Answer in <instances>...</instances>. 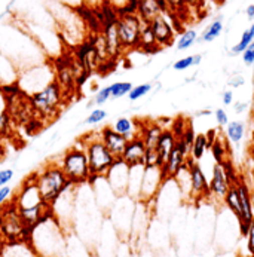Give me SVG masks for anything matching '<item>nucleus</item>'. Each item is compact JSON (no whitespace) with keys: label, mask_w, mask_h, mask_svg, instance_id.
I'll use <instances>...</instances> for the list:
<instances>
[{"label":"nucleus","mask_w":254,"mask_h":257,"mask_svg":"<svg viewBox=\"0 0 254 257\" xmlns=\"http://www.w3.org/2000/svg\"><path fill=\"white\" fill-rule=\"evenodd\" d=\"M0 54L20 72L48 61L46 54L24 27L18 24H0Z\"/></svg>","instance_id":"nucleus-1"},{"label":"nucleus","mask_w":254,"mask_h":257,"mask_svg":"<svg viewBox=\"0 0 254 257\" xmlns=\"http://www.w3.org/2000/svg\"><path fill=\"white\" fill-rule=\"evenodd\" d=\"M66 242L67 233L52 213L35 227L29 248L39 257H64Z\"/></svg>","instance_id":"nucleus-2"},{"label":"nucleus","mask_w":254,"mask_h":257,"mask_svg":"<svg viewBox=\"0 0 254 257\" xmlns=\"http://www.w3.org/2000/svg\"><path fill=\"white\" fill-rule=\"evenodd\" d=\"M67 98L69 97L57 80H52L40 91L29 95L30 106L42 122H46L48 119H55Z\"/></svg>","instance_id":"nucleus-3"},{"label":"nucleus","mask_w":254,"mask_h":257,"mask_svg":"<svg viewBox=\"0 0 254 257\" xmlns=\"http://www.w3.org/2000/svg\"><path fill=\"white\" fill-rule=\"evenodd\" d=\"M32 176H33V180L36 183L42 199L48 205H52L57 201V198L72 186L69 179L66 177L64 171L61 170L60 164H55V162L43 165L39 171Z\"/></svg>","instance_id":"nucleus-4"},{"label":"nucleus","mask_w":254,"mask_h":257,"mask_svg":"<svg viewBox=\"0 0 254 257\" xmlns=\"http://www.w3.org/2000/svg\"><path fill=\"white\" fill-rule=\"evenodd\" d=\"M82 146L85 147L91 177H106L109 170L113 167V164L117 161L104 143L101 142L98 134H88L82 137Z\"/></svg>","instance_id":"nucleus-5"},{"label":"nucleus","mask_w":254,"mask_h":257,"mask_svg":"<svg viewBox=\"0 0 254 257\" xmlns=\"http://www.w3.org/2000/svg\"><path fill=\"white\" fill-rule=\"evenodd\" d=\"M58 164L72 184L80 186V184L89 183L91 170H89L88 156L83 146H73L67 149L63 153Z\"/></svg>","instance_id":"nucleus-6"},{"label":"nucleus","mask_w":254,"mask_h":257,"mask_svg":"<svg viewBox=\"0 0 254 257\" xmlns=\"http://www.w3.org/2000/svg\"><path fill=\"white\" fill-rule=\"evenodd\" d=\"M26 224L20 216V211L12 201H6L0 207V232L8 245L23 244Z\"/></svg>","instance_id":"nucleus-7"},{"label":"nucleus","mask_w":254,"mask_h":257,"mask_svg":"<svg viewBox=\"0 0 254 257\" xmlns=\"http://www.w3.org/2000/svg\"><path fill=\"white\" fill-rule=\"evenodd\" d=\"M52 80H55V74H54V69H52V64L49 60L20 72L18 79H17L20 88L27 95L40 91L42 88H45Z\"/></svg>","instance_id":"nucleus-8"},{"label":"nucleus","mask_w":254,"mask_h":257,"mask_svg":"<svg viewBox=\"0 0 254 257\" xmlns=\"http://www.w3.org/2000/svg\"><path fill=\"white\" fill-rule=\"evenodd\" d=\"M143 24L145 23L137 15V12L119 14L116 21V30L125 54L130 51H137Z\"/></svg>","instance_id":"nucleus-9"},{"label":"nucleus","mask_w":254,"mask_h":257,"mask_svg":"<svg viewBox=\"0 0 254 257\" xmlns=\"http://www.w3.org/2000/svg\"><path fill=\"white\" fill-rule=\"evenodd\" d=\"M136 205H137V201H134L128 195H123V196L116 198L114 204L109 210V220L116 229V232L119 233V238L131 233Z\"/></svg>","instance_id":"nucleus-10"},{"label":"nucleus","mask_w":254,"mask_h":257,"mask_svg":"<svg viewBox=\"0 0 254 257\" xmlns=\"http://www.w3.org/2000/svg\"><path fill=\"white\" fill-rule=\"evenodd\" d=\"M235 186L238 189L239 201H241V219L238 220V223H239V233H241V236H247L251 224L254 223L253 198H251L248 186L244 183L242 180L238 179L235 182Z\"/></svg>","instance_id":"nucleus-11"},{"label":"nucleus","mask_w":254,"mask_h":257,"mask_svg":"<svg viewBox=\"0 0 254 257\" xmlns=\"http://www.w3.org/2000/svg\"><path fill=\"white\" fill-rule=\"evenodd\" d=\"M162 183H164V177H162V171L159 167H145L139 201L145 204L153 202L156 199V195Z\"/></svg>","instance_id":"nucleus-12"},{"label":"nucleus","mask_w":254,"mask_h":257,"mask_svg":"<svg viewBox=\"0 0 254 257\" xmlns=\"http://www.w3.org/2000/svg\"><path fill=\"white\" fill-rule=\"evenodd\" d=\"M187 167H189V174H190V196L195 201L210 198V190H208V180L198 164V161H193L192 158L187 159Z\"/></svg>","instance_id":"nucleus-13"},{"label":"nucleus","mask_w":254,"mask_h":257,"mask_svg":"<svg viewBox=\"0 0 254 257\" xmlns=\"http://www.w3.org/2000/svg\"><path fill=\"white\" fill-rule=\"evenodd\" d=\"M152 33L156 39L158 45L162 48H168L176 42V29L173 27L171 21L168 20L167 14H161L149 23Z\"/></svg>","instance_id":"nucleus-14"},{"label":"nucleus","mask_w":254,"mask_h":257,"mask_svg":"<svg viewBox=\"0 0 254 257\" xmlns=\"http://www.w3.org/2000/svg\"><path fill=\"white\" fill-rule=\"evenodd\" d=\"M128 177H130V167L123 164L120 159H117L113 167L109 170L106 179L109 182L110 187L113 189L116 196H123L126 195L128 189Z\"/></svg>","instance_id":"nucleus-15"},{"label":"nucleus","mask_w":254,"mask_h":257,"mask_svg":"<svg viewBox=\"0 0 254 257\" xmlns=\"http://www.w3.org/2000/svg\"><path fill=\"white\" fill-rule=\"evenodd\" d=\"M145 155H146V145L142 140L140 136L133 137L128 140L126 147L120 156V161L126 164L130 168L137 167V165H145Z\"/></svg>","instance_id":"nucleus-16"},{"label":"nucleus","mask_w":254,"mask_h":257,"mask_svg":"<svg viewBox=\"0 0 254 257\" xmlns=\"http://www.w3.org/2000/svg\"><path fill=\"white\" fill-rule=\"evenodd\" d=\"M98 136L101 139V142L104 143V146L107 147L110 150V153L116 158V159H120L126 143H128V139L123 137L122 134L116 133L113 130V126H104L98 131Z\"/></svg>","instance_id":"nucleus-17"},{"label":"nucleus","mask_w":254,"mask_h":257,"mask_svg":"<svg viewBox=\"0 0 254 257\" xmlns=\"http://www.w3.org/2000/svg\"><path fill=\"white\" fill-rule=\"evenodd\" d=\"M229 187H230V183H229V180L226 177V173L223 170V165L221 164H216L213 167V176H211V180L208 183L210 196L223 201V198L227 193Z\"/></svg>","instance_id":"nucleus-18"},{"label":"nucleus","mask_w":254,"mask_h":257,"mask_svg":"<svg viewBox=\"0 0 254 257\" xmlns=\"http://www.w3.org/2000/svg\"><path fill=\"white\" fill-rule=\"evenodd\" d=\"M177 143V136L174 134V131L171 128H167L162 131L159 140H158V145H156V153H158V164H159V168H162V165L167 162L168 156L171 155L173 149Z\"/></svg>","instance_id":"nucleus-19"},{"label":"nucleus","mask_w":254,"mask_h":257,"mask_svg":"<svg viewBox=\"0 0 254 257\" xmlns=\"http://www.w3.org/2000/svg\"><path fill=\"white\" fill-rule=\"evenodd\" d=\"M139 125H140L139 136L145 142L146 149H156L158 140H159V137L165 128H162L156 122H145V123H139Z\"/></svg>","instance_id":"nucleus-20"},{"label":"nucleus","mask_w":254,"mask_h":257,"mask_svg":"<svg viewBox=\"0 0 254 257\" xmlns=\"http://www.w3.org/2000/svg\"><path fill=\"white\" fill-rule=\"evenodd\" d=\"M164 14L162 6L158 0H139L137 2V15L143 23H150L158 15Z\"/></svg>","instance_id":"nucleus-21"},{"label":"nucleus","mask_w":254,"mask_h":257,"mask_svg":"<svg viewBox=\"0 0 254 257\" xmlns=\"http://www.w3.org/2000/svg\"><path fill=\"white\" fill-rule=\"evenodd\" d=\"M145 165H137L130 168V177H128V189L126 195L133 198L134 201H139L140 189H142V180H143Z\"/></svg>","instance_id":"nucleus-22"},{"label":"nucleus","mask_w":254,"mask_h":257,"mask_svg":"<svg viewBox=\"0 0 254 257\" xmlns=\"http://www.w3.org/2000/svg\"><path fill=\"white\" fill-rule=\"evenodd\" d=\"M113 130L119 134H122L123 137H126L128 140L133 139V137H137L139 133H140V125L134 120V119H130L126 116H122V117H117L113 123Z\"/></svg>","instance_id":"nucleus-23"},{"label":"nucleus","mask_w":254,"mask_h":257,"mask_svg":"<svg viewBox=\"0 0 254 257\" xmlns=\"http://www.w3.org/2000/svg\"><path fill=\"white\" fill-rule=\"evenodd\" d=\"M137 51L140 52H145V54H156L161 51V46L158 45L156 39L152 33V29L150 26L145 23L143 24V29H142V35H140V42H139V48Z\"/></svg>","instance_id":"nucleus-24"},{"label":"nucleus","mask_w":254,"mask_h":257,"mask_svg":"<svg viewBox=\"0 0 254 257\" xmlns=\"http://www.w3.org/2000/svg\"><path fill=\"white\" fill-rule=\"evenodd\" d=\"M223 33V15L217 17L216 20H213L207 27L205 30L201 33V36H198L196 39V43H210V42H214L220 35Z\"/></svg>","instance_id":"nucleus-25"},{"label":"nucleus","mask_w":254,"mask_h":257,"mask_svg":"<svg viewBox=\"0 0 254 257\" xmlns=\"http://www.w3.org/2000/svg\"><path fill=\"white\" fill-rule=\"evenodd\" d=\"M223 202H224L226 208L229 211H232L235 214V217L239 220L241 219V201H239V193H238V189H236L235 183L230 184L227 193L223 198Z\"/></svg>","instance_id":"nucleus-26"},{"label":"nucleus","mask_w":254,"mask_h":257,"mask_svg":"<svg viewBox=\"0 0 254 257\" xmlns=\"http://www.w3.org/2000/svg\"><path fill=\"white\" fill-rule=\"evenodd\" d=\"M226 136L229 143L239 145L245 136V123L241 120H232L226 125Z\"/></svg>","instance_id":"nucleus-27"},{"label":"nucleus","mask_w":254,"mask_h":257,"mask_svg":"<svg viewBox=\"0 0 254 257\" xmlns=\"http://www.w3.org/2000/svg\"><path fill=\"white\" fill-rule=\"evenodd\" d=\"M207 149H210L207 134H196L190 146V158L193 161H199L205 155Z\"/></svg>","instance_id":"nucleus-28"},{"label":"nucleus","mask_w":254,"mask_h":257,"mask_svg":"<svg viewBox=\"0 0 254 257\" xmlns=\"http://www.w3.org/2000/svg\"><path fill=\"white\" fill-rule=\"evenodd\" d=\"M251 42H254V23L248 27V29H245V30L242 32L241 39L238 40V43H235V45L232 46L230 54H232V55H241V54L245 51V48H247Z\"/></svg>","instance_id":"nucleus-29"},{"label":"nucleus","mask_w":254,"mask_h":257,"mask_svg":"<svg viewBox=\"0 0 254 257\" xmlns=\"http://www.w3.org/2000/svg\"><path fill=\"white\" fill-rule=\"evenodd\" d=\"M196 39H198V32L196 30H193V29L184 30L180 35V37L177 39V43H176L177 51H186V49L192 48L196 43Z\"/></svg>","instance_id":"nucleus-30"},{"label":"nucleus","mask_w":254,"mask_h":257,"mask_svg":"<svg viewBox=\"0 0 254 257\" xmlns=\"http://www.w3.org/2000/svg\"><path fill=\"white\" fill-rule=\"evenodd\" d=\"M210 150L213 153V158L216 159V164H223L226 159H229V150H227V147L224 145V142L220 140L218 137L214 139Z\"/></svg>","instance_id":"nucleus-31"},{"label":"nucleus","mask_w":254,"mask_h":257,"mask_svg":"<svg viewBox=\"0 0 254 257\" xmlns=\"http://www.w3.org/2000/svg\"><path fill=\"white\" fill-rule=\"evenodd\" d=\"M110 92H111V98H122L125 95L130 94V91L133 89V83L128 80H122V82H114L109 85Z\"/></svg>","instance_id":"nucleus-32"},{"label":"nucleus","mask_w":254,"mask_h":257,"mask_svg":"<svg viewBox=\"0 0 254 257\" xmlns=\"http://www.w3.org/2000/svg\"><path fill=\"white\" fill-rule=\"evenodd\" d=\"M152 88H153L152 83H140L137 86H133V89L130 91V94L126 97L130 98V101H137V100L146 97L152 91Z\"/></svg>","instance_id":"nucleus-33"},{"label":"nucleus","mask_w":254,"mask_h":257,"mask_svg":"<svg viewBox=\"0 0 254 257\" xmlns=\"http://www.w3.org/2000/svg\"><path fill=\"white\" fill-rule=\"evenodd\" d=\"M107 116H109L107 111L104 110V109H101V107H98V109H94V110L91 111V113L85 117L83 123H85V125H98V123L103 122Z\"/></svg>","instance_id":"nucleus-34"},{"label":"nucleus","mask_w":254,"mask_h":257,"mask_svg":"<svg viewBox=\"0 0 254 257\" xmlns=\"http://www.w3.org/2000/svg\"><path fill=\"white\" fill-rule=\"evenodd\" d=\"M110 98H111L110 86H104V88H101V89H98V91L95 92V95H94V98H92V103L88 104V106H92V104H95V106H103V104H106V103L109 101Z\"/></svg>","instance_id":"nucleus-35"},{"label":"nucleus","mask_w":254,"mask_h":257,"mask_svg":"<svg viewBox=\"0 0 254 257\" xmlns=\"http://www.w3.org/2000/svg\"><path fill=\"white\" fill-rule=\"evenodd\" d=\"M11 125H12V117L6 110L0 111V139L6 137L11 133Z\"/></svg>","instance_id":"nucleus-36"},{"label":"nucleus","mask_w":254,"mask_h":257,"mask_svg":"<svg viewBox=\"0 0 254 257\" xmlns=\"http://www.w3.org/2000/svg\"><path fill=\"white\" fill-rule=\"evenodd\" d=\"M193 67V55H189V57H183L180 60H177L174 64H173V69L176 72H184L187 69Z\"/></svg>","instance_id":"nucleus-37"},{"label":"nucleus","mask_w":254,"mask_h":257,"mask_svg":"<svg viewBox=\"0 0 254 257\" xmlns=\"http://www.w3.org/2000/svg\"><path fill=\"white\" fill-rule=\"evenodd\" d=\"M242 55V61H244V64L245 66H253L254 64V42H251L247 48H245V51L241 54Z\"/></svg>","instance_id":"nucleus-38"},{"label":"nucleus","mask_w":254,"mask_h":257,"mask_svg":"<svg viewBox=\"0 0 254 257\" xmlns=\"http://www.w3.org/2000/svg\"><path fill=\"white\" fill-rule=\"evenodd\" d=\"M15 173L12 168H5V170H0V187L3 186H8V184L12 182Z\"/></svg>","instance_id":"nucleus-39"},{"label":"nucleus","mask_w":254,"mask_h":257,"mask_svg":"<svg viewBox=\"0 0 254 257\" xmlns=\"http://www.w3.org/2000/svg\"><path fill=\"white\" fill-rule=\"evenodd\" d=\"M214 117L217 120L218 126H226L229 123V116H227V113H226L224 109H217V110L214 111Z\"/></svg>","instance_id":"nucleus-40"},{"label":"nucleus","mask_w":254,"mask_h":257,"mask_svg":"<svg viewBox=\"0 0 254 257\" xmlns=\"http://www.w3.org/2000/svg\"><path fill=\"white\" fill-rule=\"evenodd\" d=\"M245 238H247V250H248V253L254 254V223L251 224V227H250Z\"/></svg>","instance_id":"nucleus-41"},{"label":"nucleus","mask_w":254,"mask_h":257,"mask_svg":"<svg viewBox=\"0 0 254 257\" xmlns=\"http://www.w3.org/2000/svg\"><path fill=\"white\" fill-rule=\"evenodd\" d=\"M12 195V189L9 186H3L0 187V207L8 201V198Z\"/></svg>","instance_id":"nucleus-42"},{"label":"nucleus","mask_w":254,"mask_h":257,"mask_svg":"<svg viewBox=\"0 0 254 257\" xmlns=\"http://www.w3.org/2000/svg\"><path fill=\"white\" fill-rule=\"evenodd\" d=\"M221 101H223L224 106H232V104H233V92H232L230 89L224 91V92L221 94Z\"/></svg>","instance_id":"nucleus-43"},{"label":"nucleus","mask_w":254,"mask_h":257,"mask_svg":"<svg viewBox=\"0 0 254 257\" xmlns=\"http://www.w3.org/2000/svg\"><path fill=\"white\" fill-rule=\"evenodd\" d=\"M244 83H245V80H244L242 76H232L230 80H229V85H230L232 88H239V86H242Z\"/></svg>","instance_id":"nucleus-44"},{"label":"nucleus","mask_w":254,"mask_h":257,"mask_svg":"<svg viewBox=\"0 0 254 257\" xmlns=\"http://www.w3.org/2000/svg\"><path fill=\"white\" fill-rule=\"evenodd\" d=\"M232 106H233V110L236 111V113H244V111L247 110V107H248V104L245 101H236Z\"/></svg>","instance_id":"nucleus-45"},{"label":"nucleus","mask_w":254,"mask_h":257,"mask_svg":"<svg viewBox=\"0 0 254 257\" xmlns=\"http://www.w3.org/2000/svg\"><path fill=\"white\" fill-rule=\"evenodd\" d=\"M57 2H60L63 5H67V6H72V8H77L79 5L85 3L83 0H57Z\"/></svg>","instance_id":"nucleus-46"},{"label":"nucleus","mask_w":254,"mask_h":257,"mask_svg":"<svg viewBox=\"0 0 254 257\" xmlns=\"http://www.w3.org/2000/svg\"><path fill=\"white\" fill-rule=\"evenodd\" d=\"M245 15H247V18H248L250 21H254V3H251V5H248V6H247V9H245Z\"/></svg>","instance_id":"nucleus-47"},{"label":"nucleus","mask_w":254,"mask_h":257,"mask_svg":"<svg viewBox=\"0 0 254 257\" xmlns=\"http://www.w3.org/2000/svg\"><path fill=\"white\" fill-rule=\"evenodd\" d=\"M186 6H192V8H198L199 5H202L204 0H183Z\"/></svg>","instance_id":"nucleus-48"},{"label":"nucleus","mask_w":254,"mask_h":257,"mask_svg":"<svg viewBox=\"0 0 254 257\" xmlns=\"http://www.w3.org/2000/svg\"><path fill=\"white\" fill-rule=\"evenodd\" d=\"M6 248H8V244H6V241H5V238H3V235L0 232V257L3 256V253L6 251Z\"/></svg>","instance_id":"nucleus-49"},{"label":"nucleus","mask_w":254,"mask_h":257,"mask_svg":"<svg viewBox=\"0 0 254 257\" xmlns=\"http://www.w3.org/2000/svg\"><path fill=\"white\" fill-rule=\"evenodd\" d=\"M201 61H202V55H201V54H195V55H193V67L199 66Z\"/></svg>","instance_id":"nucleus-50"},{"label":"nucleus","mask_w":254,"mask_h":257,"mask_svg":"<svg viewBox=\"0 0 254 257\" xmlns=\"http://www.w3.org/2000/svg\"><path fill=\"white\" fill-rule=\"evenodd\" d=\"M85 3H89V5H92V0H83Z\"/></svg>","instance_id":"nucleus-51"},{"label":"nucleus","mask_w":254,"mask_h":257,"mask_svg":"<svg viewBox=\"0 0 254 257\" xmlns=\"http://www.w3.org/2000/svg\"><path fill=\"white\" fill-rule=\"evenodd\" d=\"M211 2H217V0H211Z\"/></svg>","instance_id":"nucleus-52"}]
</instances>
